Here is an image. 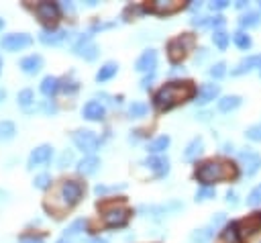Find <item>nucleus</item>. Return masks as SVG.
<instances>
[{"mask_svg":"<svg viewBox=\"0 0 261 243\" xmlns=\"http://www.w3.org/2000/svg\"><path fill=\"white\" fill-rule=\"evenodd\" d=\"M196 96V86L190 80H176V82H167L163 84L153 96V104L157 110L165 113V110L176 108L178 104L192 100Z\"/></svg>","mask_w":261,"mask_h":243,"instance_id":"nucleus-1","label":"nucleus"},{"mask_svg":"<svg viewBox=\"0 0 261 243\" xmlns=\"http://www.w3.org/2000/svg\"><path fill=\"white\" fill-rule=\"evenodd\" d=\"M84 194V184L76 182V180H61L57 184V188L53 190V196H49L51 201H45V211H53L57 213V217H61V213L70 211Z\"/></svg>","mask_w":261,"mask_h":243,"instance_id":"nucleus-2","label":"nucleus"},{"mask_svg":"<svg viewBox=\"0 0 261 243\" xmlns=\"http://www.w3.org/2000/svg\"><path fill=\"white\" fill-rule=\"evenodd\" d=\"M239 176L237 168L231 164V162H225V160H208V162H202L200 166H196V172H194V178L202 182L204 186H210L214 182H225V180H235Z\"/></svg>","mask_w":261,"mask_h":243,"instance_id":"nucleus-3","label":"nucleus"},{"mask_svg":"<svg viewBox=\"0 0 261 243\" xmlns=\"http://www.w3.org/2000/svg\"><path fill=\"white\" fill-rule=\"evenodd\" d=\"M98 209L102 211V221L108 229H121L129 223L130 209L125 207V201L119 203H98Z\"/></svg>","mask_w":261,"mask_h":243,"instance_id":"nucleus-4","label":"nucleus"},{"mask_svg":"<svg viewBox=\"0 0 261 243\" xmlns=\"http://www.w3.org/2000/svg\"><path fill=\"white\" fill-rule=\"evenodd\" d=\"M196 45V35L194 33H184V35H178L167 41V57L171 63H180L188 51Z\"/></svg>","mask_w":261,"mask_h":243,"instance_id":"nucleus-5","label":"nucleus"},{"mask_svg":"<svg viewBox=\"0 0 261 243\" xmlns=\"http://www.w3.org/2000/svg\"><path fill=\"white\" fill-rule=\"evenodd\" d=\"M33 12L39 18V23L45 25L47 29H55V25L59 23V18H61L59 4L57 2H49V0H45V2H37L33 6Z\"/></svg>","mask_w":261,"mask_h":243,"instance_id":"nucleus-6","label":"nucleus"},{"mask_svg":"<svg viewBox=\"0 0 261 243\" xmlns=\"http://www.w3.org/2000/svg\"><path fill=\"white\" fill-rule=\"evenodd\" d=\"M72 139H74V145L78 149H82L84 153H88V156L100 147V137L94 133V131H90V129H78V131H74Z\"/></svg>","mask_w":261,"mask_h":243,"instance_id":"nucleus-7","label":"nucleus"},{"mask_svg":"<svg viewBox=\"0 0 261 243\" xmlns=\"http://www.w3.org/2000/svg\"><path fill=\"white\" fill-rule=\"evenodd\" d=\"M33 43V37L29 33H8L0 39V49L4 51H20Z\"/></svg>","mask_w":261,"mask_h":243,"instance_id":"nucleus-8","label":"nucleus"},{"mask_svg":"<svg viewBox=\"0 0 261 243\" xmlns=\"http://www.w3.org/2000/svg\"><path fill=\"white\" fill-rule=\"evenodd\" d=\"M72 51H74L78 57H84L86 61H92V59H96V57H98V45L92 41V37H90V35H82V37L74 43Z\"/></svg>","mask_w":261,"mask_h":243,"instance_id":"nucleus-9","label":"nucleus"},{"mask_svg":"<svg viewBox=\"0 0 261 243\" xmlns=\"http://www.w3.org/2000/svg\"><path fill=\"white\" fill-rule=\"evenodd\" d=\"M184 8V2H180V0H169V2H165V0H157V2H151V4H143V12H153V14H173Z\"/></svg>","mask_w":261,"mask_h":243,"instance_id":"nucleus-10","label":"nucleus"},{"mask_svg":"<svg viewBox=\"0 0 261 243\" xmlns=\"http://www.w3.org/2000/svg\"><path fill=\"white\" fill-rule=\"evenodd\" d=\"M53 156V147L51 145H39L31 151V156H29V162H27V168L33 170V168H39L43 164H47Z\"/></svg>","mask_w":261,"mask_h":243,"instance_id":"nucleus-11","label":"nucleus"},{"mask_svg":"<svg viewBox=\"0 0 261 243\" xmlns=\"http://www.w3.org/2000/svg\"><path fill=\"white\" fill-rule=\"evenodd\" d=\"M155 65H157V51L155 49H147L135 61V70L137 72H153Z\"/></svg>","mask_w":261,"mask_h":243,"instance_id":"nucleus-12","label":"nucleus"},{"mask_svg":"<svg viewBox=\"0 0 261 243\" xmlns=\"http://www.w3.org/2000/svg\"><path fill=\"white\" fill-rule=\"evenodd\" d=\"M68 39H70L68 31H57V29H45L39 35V41L45 43V45H61V43H65Z\"/></svg>","mask_w":261,"mask_h":243,"instance_id":"nucleus-13","label":"nucleus"},{"mask_svg":"<svg viewBox=\"0 0 261 243\" xmlns=\"http://www.w3.org/2000/svg\"><path fill=\"white\" fill-rule=\"evenodd\" d=\"M145 166L153 172L157 178H163V176H167V172H169V162H167V158H161V156H151V158H147L145 160Z\"/></svg>","mask_w":261,"mask_h":243,"instance_id":"nucleus-14","label":"nucleus"},{"mask_svg":"<svg viewBox=\"0 0 261 243\" xmlns=\"http://www.w3.org/2000/svg\"><path fill=\"white\" fill-rule=\"evenodd\" d=\"M257 231H261V213H255L249 219H245L243 223H239V233H241V239L247 237V235H255Z\"/></svg>","mask_w":261,"mask_h":243,"instance_id":"nucleus-15","label":"nucleus"},{"mask_svg":"<svg viewBox=\"0 0 261 243\" xmlns=\"http://www.w3.org/2000/svg\"><path fill=\"white\" fill-rule=\"evenodd\" d=\"M239 160H241V166H245L247 174H255L261 168V158L257 156L255 151H241L239 153Z\"/></svg>","mask_w":261,"mask_h":243,"instance_id":"nucleus-16","label":"nucleus"},{"mask_svg":"<svg viewBox=\"0 0 261 243\" xmlns=\"http://www.w3.org/2000/svg\"><path fill=\"white\" fill-rule=\"evenodd\" d=\"M18 68L23 70L25 74H31V76H33V74H37V72L43 68V57H41V55H35V53H33V55H27V57H23V59L18 61Z\"/></svg>","mask_w":261,"mask_h":243,"instance_id":"nucleus-17","label":"nucleus"},{"mask_svg":"<svg viewBox=\"0 0 261 243\" xmlns=\"http://www.w3.org/2000/svg\"><path fill=\"white\" fill-rule=\"evenodd\" d=\"M261 70V55H249L245 59L239 61V65L233 70V76H241L245 72H251V70Z\"/></svg>","mask_w":261,"mask_h":243,"instance_id":"nucleus-18","label":"nucleus"},{"mask_svg":"<svg viewBox=\"0 0 261 243\" xmlns=\"http://www.w3.org/2000/svg\"><path fill=\"white\" fill-rule=\"evenodd\" d=\"M219 94H221V86L219 84H204L200 88L198 96H196V102H198V104H206V102L214 100Z\"/></svg>","mask_w":261,"mask_h":243,"instance_id":"nucleus-19","label":"nucleus"},{"mask_svg":"<svg viewBox=\"0 0 261 243\" xmlns=\"http://www.w3.org/2000/svg\"><path fill=\"white\" fill-rule=\"evenodd\" d=\"M104 106L100 104V102H96V100H90L88 104L84 106V110H82V115H84V119H88V121H102L104 119Z\"/></svg>","mask_w":261,"mask_h":243,"instance_id":"nucleus-20","label":"nucleus"},{"mask_svg":"<svg viewBox=\"0 0 261 243\" xmlns=\"http://www.w3.org/2000/svg\"><path fill=\"white\" fill-rule=\"evenodd\" d=\"M202 147H204L202 137H194L186 145V149H184V162H196V160H198V156L202 153Z\"/></svg>","mask_w":261,"mask_h":243,"instance_id":"nucleus-21","label":"nucleus"},{"mask_svg":"<svg viewBox=\"0 0 261 243\" xmlns=\"http://www.w3.org/2000/svg\"><path fill=\"white\" fill-rule=\"evenodd\" d=\"M100 168V160L96 156H84L80 162H78V172L84 174V176H92L96 174Z\"/></svg>","mask_w":261,"mask_h":243,"instance_id":"nucleus-22","label":"nucleus"},{"mask_svg":"<svg viewBox=\"0 0 261 243\" xmlns=\"http://www.w3.org/2000/svg\"><path fill=\"white\" fill-rule=\"evenodd\" d=\"M39 90L45 96H55L61 90V80H57L55 76H45L43 82H41V86H39Z\"/></svg>","mask_w":261,"mask_h":243,"instance_id":"nucleus-23","label":"nucleus"},{"mask_svg":"<svg viewBox=\"0 0 261 243\" xmlns=\"http://www.w3.org/2000/svg\"><path fill=\"white\" fill-rule=\"evenodd\" d=\"M119 72V63H115V61H108V63H104L102 68L98 70V74H96V82L100 84V82H108L115 74Z\"/></svg>","mask_w":261,"mask_h":243,"instance_id":"nucleus-24","label":"nucleus"},{"mask_svg":"<svg viewBox=\"0 0 261 243\" xmlns=\"http://www.w3.org/2000/svg\"><path fill=\"white\" fill-rule=\"evenodd\" d=\"M214 229L216 225H210V227H204V229H196L192 235H190V241L192 243H208L214 235Z\"/></svg>","mask_w":261,"mask_h":243,"instance_id":"nucleus-25","label":"nucleus"},{"mask_svg":"<svg viewBox=\"0 0 261 243\" xmlns=\"http://www.w3.org/2000/svg\"><path fill=\"white\" fill-rule=\"evenodd\" d=\"M241 96H225V98H221L219 100V110L221 113H231V110H235V108H239L241 106Z\"/></svg>","mask_w":261,"mask_h":243,"instance_id":"nucleus-26","label":"nucleus"},{"mask_svg":"<svg viewBox=\"0 0 261 243\" xmlns=\"http://www.w3.org/2000/svg\"><path fill=\"white\" fill-rule=\"evenodd\" d=\"M223 239L229 243H241V233H239V223H231L227 225V229L223 231Z\"/></svg>","mask_w":261,"mask_h":243,"instance_id":"nucleus-27","label":"nucleus"},{"mask_svg":"<svg viewBox=\"0 0 261 243\" xmlns=\"http://www.w3.org/2000/svg\"><path fill=\"white\" fill-rule=\"evenodd\" d=\"M16 133V127L10 121H0V141H8Z\"/></svg>","mask_w":261,"mask_h":243,"instance_id":"nucleus-28","label":"nucleus"},{"mask_svg":"<svg viewBox=\"0 0 261 243\" xmlns=\"http://www.w3.org/2000/svg\"><path fill=\"white\" fill-rule=\"evenodd\" d=\"M169 141H171V139H169L167 135H161V137H157V139L151 141L147 149H149L151 153H161L163 149H167V147H169Z\"/></svg>","mask_w":261,"mask_h":243,"instance_id":"nucleus-29","label":"nucleus"},{"mask_svg":"<svg viewBox=\"0 0 261 243\" xmlns=\"http://www.w3.org/2000/svg\"><path fill=\"white\" fill-rule=\"evenodd\" d=\"M261 23V16L259 12H247L241 16V20H239V25H241L243 29H249V27H257Z\"/></svg>","mask_w":261,"mask_h":243,"instance_id":"nucleus-30","label":"nucleus"},{"mask_svg":"<svg viewBox=\"0 0 261 243\" xmlns=\"http://www.w3.org/2000/svg\"><path fill=\"white\" fill-rule=\"evenodd\" d=\"M147 113H149V104H145V102H133V104L129 106V115L133 117V119H141Z\"/></svg>","mask_w":261,"mask_h":243,"instance_id":"nucleus-31","label":"nucleus"},{"mask_svg":"<svg viewBox=\"0 0 261 243\" xmlns=\"http://www.w3.org/2000/svg\"><path fill=\"white\" fill-rule=\"evenodd\" d=\"M16 100H18V106H23V108L27 110V108L33 104V100H35V94H33V90H31V88H25V90H20V92H18Z\"/></svg>","mask_w":261,"mask_h":243,"instance_id":"nucleus-32","label":"nucleus"},{"mask_svg":"<svg viewBox=\"0 0 261 243\" xmlns=\"http://www.w3.org/2000/svg\"><path fill=\"white\" fill-rule=\"evenodd\" d=\"M212 41H214V45L219 47L221 51H225V49H227V45H229V33H227V31H223V29L214 31V35H212Z\"/></svg>","mask_w":261,"mask_h":243,"instance_id":"nucleus-33","label":"nucleus"},{"mask_svg":"<svg viewBox=\"0 0 261 243\" xmlns=\"http://www.w3.org/2000/svg\"><path fill=\"white\" fill-rule=\"evenodd\" d=\"M233 41H235V45L239 47V49H249L251 47V37L247 35V33H243V31H239V33H235L233 35Z\"/></svg>","mask_w":261,"mask_h":243,"instance_id":"nucleus-34","label":"nucleus"},{"mask_svg":"<svg viewBox=\"0 0 261 243\" xmlns=\"http://www.w3.org/2000/svg\"><path fill=\"white\" fill-rule=\"evenodd\" d=\"M214 194H216V190L212 186H202L196 190V203H204L208 198H214Z\"/></svg>","mask_w":261,"mask_h":243,"instance_id":"nucleus-35","label":"nucleus"},{"mask_svg":"<svg viewBox=\"0 0 261 243\" xmlns=\"http://www.w3.org/2000/svg\"><path fill=\"white\" fill-rule=\"evenodd\" d=\"M33 186L39 188V190H47V188L51 186V176H49V174H39V176H35Z\"/></svg>","mask_w":261,"mask_h":243,"instance_id":"nucleus-36","label":"nucleus"},{"mask_svg":"<svg viewBox=\"0 0 261 243\" xmlns=\"http://www.w3.org/2000/svg\"><path fill=\"white\" fill-rule=\"evenodd\" d=\"M84 227H86V221L84 219H78V221H74V223L65 229V239L68 237H74V235H78L80 231H84Z\"/></svg>","mask_w":261,"mask_h":243,"instance_id":"nucleus-37","label":"nucleus"},{"mask_svg":"<svg viewBox=\"0 0 261 243\" xmlns=\"http://www.w3.org/2000/svg\"><path fill=\"white\" fill-rule=\"evenodd\" d=\"M208 74L214 78V80H221L225 74H227V63L225 61H219V63H214L212 68L208 70Z\"/></svg>","mask_w":261,"mask_h":243,"instance_id":"nucleus-38","label":"nucleus"},{"mask_svg":"<svg viewBox=\"0 0 261 243\" xmlns=\"http://www.w3.org/2000/svg\"><path fill=\"white\" fill-rule=\"evenodd\" d=\"M61 90H63L65 94H76V92L80 90V84L74 82V80H68V78H65V80L61 82Z\"/></svg>","mask_w":261,"mask_h":243,"instance_id":"nucleus-39","label":"nucleus"},{"mask_svg":"<svg viewBox=\"0 0 261 243\" xmlns=\"http://www.w3.org/2000/svg\"><path fill=\"white\" fill-rule=\"evenodd\" d=\"M251 141H261V123H257V125H251L249 129H247V133H245Z\"/></svg>","mask_w":261,"mask_h":243,"instance_id":"nucleus-40","label":"nucleus"},{"mask_svg":"<svg viewBox=\"0 0 261 243\" xmlns=\"http://www.w3.org/2000/svg\"><path fill=\"white\" fill-rule=\"evenodd\" d=\"M259 203H261V184H259L257 188H253V190H251V194L247 196V205L255 207V205H259Z\"/></svg>","mask_w":261,"mask_h":243,"instance_id":"nucleus-41","label":"nucleus"},{"mask_svg":"<svg viewBox=\"0 0 261 243\" xmlns=\"http://www.w3.org/2000/svg\"><path fill=\"white\" fill-rule=\"evenodd\" d=\"M125 188V184H119V186H102V184H98L96 188H94V192L98 194V196H102V194H108V192H117V190H123Z\"/></svg>","mask_w":261,"mask_h":243,"instance_id":"nucleus-42","label":"nucleus"},{"mask_svg":"<svg viewBox=\"0 0 261 243\" xmlns=\"http://www.w3.org/2000/svg\"><path fill=\"white\" fill-rule=\"evenodd\" d=\"M72 160H74V153H72V151H68V149H65V151L61 153V158H59L57 166H59V168H65V166H68V164H70Z\"/></svg>","mask_w":261,"mask_h":243,"instance_id":"nucleus-43","label":"nucleus"},{"mask_svg":"<svg viewBox=\"0 0 261 243\" xmlns=\"http://www.w3.org/2000/svg\"><path fill=\"white\" fill-rule=\"evenodd\" d=\"M227 6H229L227 0H216V2H210V8H212V10H223V8H227Z\"/></svg>","mask_w":261,"mask_h":243,"instance_id":"nucleus-44","label":"nucleus"},{"mask_svg":"<svg viewBox=\"0 0 261 243\" xmlns=\"http://www.w3.org/2000/svg\"><path fill=\"white\" fill-rule=\"evenodd\" d=\"M43 110H45V113H49V115H55L57 113V106L49 100V102H45V104H43Z\"/></svg>","mask_w":261,"mask_h":243,"instance_id":"nucleus-45","label":"nucleus"},{"mask_svg":"<svg viewBox=\"0 0 261 243\" xmlns=\"http://www.w3.org/2000/svg\"><path fill=\"white\" fill-rule=\"evenodd\" d=\"M18 243H43V239H39V237H20Z\"/></svg>","mask_w":261,"mask_h":243,"instance_id":"nucleus-46","label":"nucleus"},{"mask_svg":"<svg viewBox=\"0 0 261 243\" xmlns=\"http://www.w3.org/2000/svg\"><path fill=\"white\" fill-rule=\"evenodd\" d=\"M151 82H153V74H149L147 78H143V82H141V88H143V90H147V88L151 86Z\"/></svg>","mask_w":261,"mask_h":243,"instance_id":"nucleus-47","label":"nucleus"},{"mask_svg":"<svg viewBox=\"0 0 261 243\" xmlns=\"http://www.w3.org/2000/svg\"><path fill=\"white\" fill-rule=\"evenodd\" d=\"M227 203L233 205V207H237V194H235V192H229V194H227Z\"/></svg>","mask_w":261,"mask_h":243,"instance_id":"nucleus-48","label":"nucleus"},{"mask_svg":"<svg viewBox=\"0 0 261 243\" xmlns=\"http://www.w3.org/2000/svg\"><path fill=\"white\" fill-rule=\"evenodd\" d=\"M206 55H208V51H206V49H200V55H196V61L206 59Z\"/></svg>","mask_w":261,"mask_h":243,"instance_id":"nucleus-49","label":"nucleus"},{"mask_svg":"<svg viewBox=\"0 0 261 243\" xmlns=\"http://www.w3.org/2000/svg\"><path fill=\"white\" fill-rule=\"evenodd\" d=\"M2 27H4V18H0V31H2Z\"/></svg>","mask_w":261,"mask_h":243,"instance_id":"nucleus-50","label":"nucleus"},{"mask_svg":"<svg viewBox=\"0 0 261 243\" xmlns=\"http://www.w3.org/2000/svg\"><path fill=\"white\" fill-rule=\"evenodd\" d=\"M92 243H106V241H104V239H94Z\"/></svg>","mask_w":261,"mask_h":243,"instance_id":"nucleus-51","label":"nucleus"},{"mask_svg":"<svg viewBox=\"0 0 261 243\" xmlns=\"http://www.w3.org/2000/svg\"><path fill=\"white\" fill-rule=\"evenodd\" d=\"M57 243H70V241H68V239H65V237H63V239H59Z\"/></svg>","mask_w":261,"mask_h":243,"instance_id":"nucleus-52","label":"nucleus"},{"mask_svg":"<svg viewBox=\"0 0 261 243\" xmlns=\"http://www.w3.org/2000/svg\"><path fill=\"white\" fill-rule=\"evenodd\" d=\"M0 72H2V57H0Z\"/></svg>","mask_w":261,"mask_h":243,"instance_id":"nucleus-53","label":"nucleus"}]
</instances>
